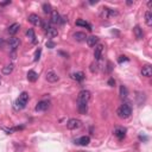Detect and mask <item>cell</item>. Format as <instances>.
<instances>
[{
    "instance_id": "obj_1",
    "label": "cell",
    "mask_w": 152,
    "mask_h": 152,
    "mask_svg": "<svg viewBox=\"0 0 152 152\" xmlns=\"http://www.w3.org/2000/svg\"><path fill=\"white\" fill-rule=\"evenodd\" d=\"M27 101H29V94H27L26 91H23L20 95H19L18 100L15 101V108H17V109H23V108H25Z\"/></svg>"
},
{
    "instance_id": "obj_2",
    "label": "cell",
    "mask_w": 152,
    "mask_h": 152,
    "mask_svg": "<svg viewBox=\"0 0 152 152\" xmlns=\"http://www.w3.org/2000/svg\"><path fill=\"white\" fill-rule=\"evenodd\" d=\"M131 114H132V108L128 103H124L121 105V107L118 109V115L122 119H127L131 117Z\"/></svg>"
},
{
    "instance_id": "obj_3",
    "label": "cell",
    "mask_w": 152,
    "mask_h": 152,
    "mask_svg": "<svg viewBox=\"0 0 152 152\" xmlns=\"http://www.w3.org/2000/svg\"><path fill=\"white\" fill-rule=\"evenodd\" d=\"M90 96H91V94L89 90H81L77 95V103H83V105H87L88 101L90 100Z\"/></svg>"
},
{
    "instance_id": "obj_4",
    "label": "cell",
    "mask_w": 152,
    "mask_h": 152,
    "mask_svg": "<svg viewBox=\"0 0 152 152\" xmlns=\"http://www.w3.org/2000/svg\"><path fill=\"white\" fill-rule=\"evenodd\" d=\"M117 14H118L117 11H113V10H110V8H108V7H102L101 11H100V17H101L102 19H108L109 17L117 15Z\"/></svg>"
},
{
    "instance_id": "obj_5",
    "label": "cell",
    "mask_w": 152,
    "mask_h": 152,
    "mask_svg": "<svg viewBox=\"0 0 152 152\" xmlns=\"http://www.w3.org/2000/svg\"><path fill=\"white\" fill-rule=\"evenodd\" d=\"M29 22L34 26H41L42 27V25H43V20L41 19V17H38L37 14H33V13L29 15Z\"/></svg>"
},
{
    "instance_id": "obj_6",
    "label": "cell",
    "mask_w": 152,
    "mask_h": 152,
    "mask_svg": "<svg viewBox=\"0 0 152 152\" xmlns=\"http://www.w3.org/2000/svg\"><path fill=\"white\" fill-rule=\"evenodd\" d=\"M82 126V121L79 120V119H70L68 122H67V127L69 129H77Z\"/></svg>"
},
{
    "instance_id": "obj_7",
    "label": "cell",
    "mask_w": 152,
    "mask_h": 152,
    "mask_svg": "<svg viewBox=\"0 0 152 152\" xmlns=\"http://www.w3.org/2000/svg\"><path fill=\"white\" fill-rule=\"evenodd\" d=\"M60 80V77H58V75H57L55 71H52V70H50V71H48L46 72V81L48 82H51V83H55V82H57Z\"/></svg>"
},
{
    "instance_id": "obj_8",
    "label": "cell",
    "mask_w": 152,
    "mask_h": 152,
    "mask_svg": "<svg viewBox=\"0 0 152 152\" xmlns=\"http://www.w3.org/2000/svg\"><path fill=\"white\" fill-rule=\"evenodd\" d=\"M51 23H53V24H61L62 23V17L57 11L51 12Z\"/></svg>"
},
{
    "instance_id": "obj_9",
    "label": "cell",
    "mask_w": 152,
    "mask_h": 152,
    "mask_svg": "<svg viewBox=\"0 0 152 152\" xmlns=\"http://www.w3.org/2000/svg\"><path fill=\"white\" fill-rule=\"evenodd\" d=\"M102 52H103V45L102 44H98L96 46H95V50H94L95 60H100L102 57Z\"/></svg>"
},
{
    "instance_id": "obj_10",
    "label": "cell",
    "mask_w": 152,
    "mask_h": 152,
    "mask_svg": "<svg viewBox=\"0 0 152 152\" xmlns=\"http://www.w3.org/2000/svg\"><path fill=\"white\" fill-rule=\"evenodd\" d=\"M114 134H115V137H117L119 140H121V139H124L125 136H126V129H125L124 127H117L115 131H114Z\"/></svg>"
},
{
    "instance_id": "obj_11",
    "label": "cell",
    "mask_w": 152,
    "mask_h": 152,
    "mask_svg": "<svg viewBox=\"0 0 152 152\" xmlns=\"http://www.w3.org/2000/svg\"><path fill=\"white\" fill-rule=\"evenodd\" d=\"M49 108V101H39L36 106V110L37 112H43V110H46Z\"/></svg>"
},
{
    "instance_id": "obj_12",
    "label": "cell",
    "mask_w": 152,
    "mask_h": 152,
    "mask_svg": "<svg viewBox=\"0 0 152 152\" xmlns=\"http://www.w3.org/2000/svg\"><path fill=\"white\" fill-rule=\"evenodd\" d=\"M87 44L88 46L93 48V46H96L98 45V42H99V38L96 36H90V37H87Z\"/></svg>"
},
{
    "instance_id": "obj_13",
    "label": "cell",
    "mask_w": 152,
    "mask_h": 152,
    "mask_svg": "<svg viewBox=\"0 0 152 152\" xmlns=\"http://www.w3.org/2000/svg\"><path fill=\"white\" fill-rule=\"evenodd\" d=\"M19 45H20V41H19V38H11V39L8 41V46L12 49V50H15L17 48H19Z\"/></svg>"
},
{
    "instance_id": "obj_14",
    "label": "cell",
    "mask_w": 152,
    "mask_h": 152,
    "mask_svg": "<svg viewBox=\"0 0 152 152\" xmlns=\"http://www.w3.org/2000/svg\"><path fill=\"white\" fill-rule=\"evenodd\" d=\"M75 143H76V144H79V145H82V146H87V145L90 143V138H89L88 136H83V137L79 138Z\"/></svg>"
},
{
    "instance_id": "obj_15",
    "label": "cell",
    "mask_w": 152,
    "mask_h": 152,
    "mask_svg": "<svg viewBox=\"0 0 152 152\" xmlns=\"http://www.w3.org/2000/svg\"><path fill=\"white\" fill-rule=\"evenodd\" d=\"M74 38L77 42H83V41H86L87 39V36H86V33L84 32H75L74 33V36H72Z\"/></svg>"
},
{
    "instance_id": "obj_16",
    "label": "cell",
    "mask_w": 152,
    "mask_h": 152,
    "mask_svg": "<svg viewBox=\"0 0 152 152\" xmlns=\"http://www.w3.org/2000/svg\"><path fill=\"white\" fill-rule=\"evenodd\" d=\"M141 74H143V76H146V77H151V76H152V68H151V65L143 67Z\"/></svg>"
},
{
    "instance_id": "obj_17",
    "label": "cell",
    "mask_w": 152,
    "mask_h": 152,
    "mask_svg": "<svg viewBox=\"0 0 152 152\" xmlns=\"http://www.w3.org/2000/svg\"><path fill=\"white\" fill-rule=\"evenodd\" d=\"M27 80L30 82H36L38 80V74L36 71H33V70H30L27 72Z\"/></svg>"
},
{
    "instance_id": "obj_18",
    "label": "cell",
    "mask_w": 152,
    "mask_h": 152,
    "mask_svg": "<svg viewBox=\"0 0 152 152\" xmlns=\"http://www.w3.org/2000/svg\"><path fill=\"white\" fill-rule=\"evenodd\" d=\"M19 29H20V25H19L18 23H14V24H12L10 27H8V33L10 34H15L18 31H19Z\"/></svg>"
},
{
    "instance_id": "obj_19",
    "label": "cell",
    "mask_w": 152,
    "mask_h": 152,
    "mask_svg": "<svg viewBox=\"0 0 152 152\" xmlns=\"http://www.w3.org/2000/svg\"><path fill=\"white\" fill-rule=\"evenodd\" d=\"M133 32H134L136 34V38L137 39H143V37H144V33H143V30L140 29V26H136L134 29H133Z\"/></svg>"
},
{
    "instance_id": "obj_20",
    "label": "cell",
    "mask_w": 152,
    "mask_h": 152,
    "mask_svg": "<svg viewBox=\"0 0 152 152\" xmlns=\"http://www.w3.org/2000/svg\"><path fill=\"white\" fill-rule=\"evenodd\" d=\"M76 25H77V26H82V27H86V29H88L89 31L93 30L91 26H90L86 20H83V19H79V20H76Z\"/></svg>"
},
{
    "instance_id": "obj_21",
    "label": "cell",
    "mask_w": 152,
    "mask_h": 152,
    "mask_svg": "<svg viewBox=\"0 0 152 152\" xmlns=\"http://www.w3.org/2000/svg\"><path fill=\"white\" fill-rule=\"evenodd\" d=\"M145 23L147 26H152V13L151 11H147L145 13Z\"/></svg>"
},
{
    "instance_id": "obj_22",
    "label": "cell",
    "mask_w": 152,
    "mask_h": 152,
    "mask_svg": "<svg viewBox=\"0 0 152 152\" xmlns=\"http://www.w3.org/2000/svg\"><path fill=\"white\" fill-rule=\"evenodd\" d=\"M72 79H74V80H76V81H79V82H81V81H83V80H84V74H83L82 71L75 72V74L72 75Z\"/></svg>"
},
{
    "instance_id": "obj_23",
    "label": "cell",
    "mask_w": 152,
    "mask_h": 152,
    "mask_svg": "<svg viewBox=\"0 0 152 152\" xmlns=\"http://www.w3.org/2000/svg\"><path fill=\"white\" fill-rule=\"evenodd\" d=\"M46 34H48L49 38H55V37L58 36V31H57L56 29H53V27H51L50 30L46 31Z\"/></svg>"
},
{
    "instance_id": "obj_24",
    "label": "cell",
    "mask_w": 152,
    "mask_h": 152,
    "mask_svg": "<svg viewBox=\"0 0 152 152\" xmlns=\"http://www.w3.org/2000/svg\"><path fill=\"white\" fill-rule=\"evenodd\" d=\"M26 36H27V38L32 42V43H36V36H34V32H33V30L32 29H29L27 31H26Z\"/></svg>"
},
{
    "instance_id": "obj_25",
    "label": "cell",
    "mask_w": 152,
    "mask_h": 152,
    "mask_svg": "<svg viewBox=\"0 0 152 152\" xmlns=\"http://www.w3.org/2000/svg\"><path fill=\"white\" fill-rule=\"evenodd\" d=\"M13 67H14L13 64H7L6 67L3 68V74H4V75H10V74L13 71Z\"/></svg>"
},
{
    "instance_id": "obj_26",
    "label": "cell",
    "mask_w": 152,
    "mask_h": 152,
    "mask_svg": "<svg viewBox=\"0 0 152 152\" xmlns=\"http://www.w3.org/2000/svg\"><path fill=\"white\" fill-rule=\"evenodd\" d=\"M119 91H120V96H121L122 99L128 96V90H127V88H126L125 86H120V88H119Z\"/></svg>"
},
{
    "instance_id": "obj_27",
    "label": "cell",
    "mask_w": 152,
    "mask_h": 152,
    "mask_svg": "<svg viewBox=\"0 0 152 152\" xmlns=\"http://www.w3.org/2000/svg\"><path fill=\"white\" fill-rule=\"evenodd\" d=\"M43 12H44V13H46V14L51 13V12H52V7H51V5H50V4H48V3H45V4L43 5Z\"/></svg>"
},
{
    "instance_id": "obj_28",
    "label": "cell",
    "mask_w": 152,
    "mask_h": 152,
    "mask_svg": "<svg viewBox=\"0 0 152 152\" xmlns=\"http://www.w3.org/2000/svg\"><path fill=\"white\" fill-rule=\"evenodd\" d=\"M79 106V112L81 113V114H86L87 113V110H88V107H87V105H83V103H77Z\"/></svg>"
},
{
    "instance_id": "obj_29",
    "label": "cell",
    "mask_w": 152,
    "mask_h": 152,
    "mask_svg": "<svg viewBox=\"0 0 152 152\" xmlns=\"http://www.w3.org/2000/svg\"><path fill=\"white\" fill-rule=\"evenodd\" d=\"M41 53H42V49L38 48V49L36 50V52H34V61H36V62L41 58Z\"/></svg>"
},
{
    "instance_id": "obj_30",
    "label": "cell",
    "mask_w": 152,
    "mask_h": 152,
    "mask_svg": "<svg viewBox=\"0 0 152 152\" xmlns=\"http://www.w3.org/2000/svg\"><path fill=\"white\" fill-rule=\"evenodd\" d=\"M127 61H128V58H127L126 56H120L119 58H118V62H119V63H122V62H127Z\"/></svg>"
},
{
    "instance_id": "obj_31",
    "label": "cell",
    "mask_w": 152,
    "mask_h": 152,
    "mask_svg": "<svg viewBox=\"0 0 152 152\" xmlns=\"http://www.w3.org/2000/svg\"><path fill=\"white\" fill-rule=\"evenodd\" d=\"M46 46H48L49 49H53V48L56 46V44H55L53 42H51V41H49V42H46Z\"/></svg>"
},
{
    "instance_id": "obj_32",
    "label": "cell",
    "mask_w": 152,
    "mask_h": 152,
    "mask_svg": "<svg viewBox=\"0 0 152 152\" xmlns=\"http://www.w3.org/2000/svg\"><path fill=\"white\" fill-rule=\"evenodd\" d=\"M108 84H109L110 87H114V84H115V81H114V79H109V80H108Z\"/></svg>"
}]
</instances>
